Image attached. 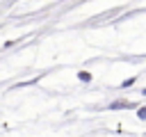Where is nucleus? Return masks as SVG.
<instances>
[{"label":"nucleus","mask_w":146,"mask_h":137,"mask_svg":"<svg viewBox=\"0 0 146 137\" xmlns=\"http://www.w3.org/2000/svg\"><path fill=\"white\" fill-rule=\"evenodd\" d=\"M110 107H112V110H119V107H132V103H130V100H116V103H112Z\"/></svg>","instance_id":"obj_1"},{"label":"nucleus","mask_w":146,"mask_h":137,"mask_svg":"<svg viewBox=\"0 0 146 137\" xmlns=\"http://www.w3.org/2000/svg\"><path fill=\"white\" fill-rule=\"evenodd\" d=\"M78 78H80L82 82H89V80H91V73H87V71H80V73H78Z\"/></svg>","instance_id":"obj_2"},{"label":"nucleus","mask_w":146,"mask_h":137,"mask_svg":"<svg viewBox=\"0 0 146 137\" xmlns=\"http://www.w3.org/2000/svg\"><path fill=\"white\" fill-rule=\"evenodd\" d=\"M137 116H139V119H146V105H144V107H139V110H137Z\"/></svg>","instance_id":"obj_3"},{"label":"nucleus","mask_w":146,"mask_h":137,"mask_svg":"<svg viewBox=\"0 0 146 137\" xmlns=\"http://www.w3.org/2000/svg\"><path fill=\"white\" fill-rule=\"evenodd\" d=\"M132 82H135V78H128V80H123V87H130Z\"/></svg>","instance_id":"obj_4"}]
</instances>
